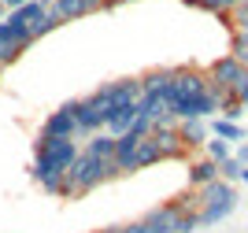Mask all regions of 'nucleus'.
Instances as JSON below:
<instances>
[{"instance_id":"obj_7","label":"nucleus","mask_w":248,"mask_h":233,"mask_svg":"<svg viewBox=\"0 0 248 233\" xmlns=\"http://www.w3.org/2000/svg\"><path fill=\"white\" fill-rule=\"evenodd\" d=\"M71 108V119H74V130L78 137H93V133H104V115L93 108L89 96H78V100H67Z\"/></svg>"},{"instance_id":"obj_2","label":"nucleus","mask_w":248,"mask_h":233,"mask_svg":"<svg viewBox=\"0 0 248 233\" xmlns=\"http://www.w3.org/2000/svg\"><path fill=\"white\" fill-rule=\"evenodd\" d=\"M111 178H119V174H115V163H100V159H93V155L78 152V159L67 167V182H63V200H74V196L93 193L96 185L111 182Z\"/></svg>"},{"instance_id":"obj_26","label":"nucleus","mask_w":248,"mask_h":233,"mask_svg":"<svg viewBox=\"0 0 248 233\" xmlns=\"http://www.w3.org/2000/svg\"><path fill=\"white\" fill-rule=\"evenodd\" d=\"M4 4V11H15V8H22V4H30V0H0Z\"/></svg>"},{"instance_id":"obj_22","label":"nucleus","mask_w":248,"mask_h":233,"mask_svg":"<svg viewBox=\"0 0 248 233\" xmlns=\"http://www.w3.org/2000/svg\"><path fill=\"white\" fill-rule=\"evenodd\" d=\"M230 26H233V30H241V33H248V0L230 11Z\"/></svg>"},{"instance_id":"obj_9","label":"nucleus","mask_w":248,"mask_h":233,"mask_svg":"<svg viewBox=\"0 0 248 233\" xmlns=\"http://www.w3.org/2000/svg\"><path fill=\"white\" fill-rule=\"evenodd\" d=\"M148 137L159 144L163 159H186V144H182V137H178V122H159V126H152Z\"/></svg>"},{"instance_id":"obj_19","label":"nucleus","mask_w":248,"mask_h":233,"mask_svg":"<svg viewBox=\"0 0 248 233\" xmlns=\"http://www.w3.org/2000/svg\"><path fill=\"white\" fill-rule=\"evenodd\" d=\"M204 152H207V159H215V163H222V159H230V144L226 141H218V137H211V141H204Z\"/></svg>"},{"instance_id":"obj_18","label":"nucleus","mask_w":248,"mask_h":233,"mask_svg":"<svg viewBox=\"0 0 248 233\" xmlns=\"http://www.w3.org/2000/svg\"><path fill=\"white\" fill-rule=\"evenodd\" d=\"M230 56H233L237 63H245V67H248V33L233 30V37H230Z\"/></svg>"},{"instance_id":"obj_23","label":"nucleus","mask_w":248,"mask_h":233,"mask_svg":"<svg viewBox=\"0 0 248 233\" xmlns=\"http://www.w3.org/2000/svg\"><path fill=\"white\" fill-rule=\"evenodd\" d=\"M233 96H237V100H241V104H245V108H248V78L241 81L237 89H233Z\"/></svg>"},{"instance_id":"obj_4","label":"nucleus","mask_w":248,"mask_h":233,"mask_svg":"<svg viewBox=\"0 0 248 233\" xmlns=\"http://www.w3.org/2000/svg\"><path fill=\"white\" fill-rule=\"evenodd\" d=\"M89 100H93V108L104 115V122H108L111 111H119L123 104H137V100H141V81H137V78L108 81V85H100L96 93H89Z\"/></svg>"},{"instance_id":"obj_1","label":"nucleus","mask_w":248,"mask_h":233,"mask_svg":"<svg viewBox=\"0 0 248 233\" xmlns=\"http://www.w3.org/2000/svg\"><path fill=\"white\" fill-rule=\"evenodd\" d=\"M78 152H82L78 141H48V137H37V144H33V163H30V178L41 185L48 196H60L63 200L67 167L78 159Z\"/></svg>"},{"instance_id":"obj_5","label":"nucleus","mask_w":248,"mask_h":233,"mask_svg":"<svg viewBox=\"0 0 248 233\" xmlns=\"http://www.w3.org/2000/svg\"><path fill=\"white\" fill-rule=\"evenodd\" d=\"M207 93V71H197V67H170V85H167V111L182 100H193Z\"/></svg>"},{"instance_id":"obj_30","label":"nucleus","mask_w":248,"mask_h":233,"mask_svg":"<svg viewBox=\"0 0 248 233\" xmlns=\"http://www.w3.org/2000/svg\"><path fill=\"white\" fill-rule=\"evenodd\" d=\"M0 71H4V67H0Z\"/></svg>"},{"instance_id":"obj_17","label":"nucleus","mask_w":248,"mask_h":233,"mask_svg":"<svg viewBox=\"0 0 248 233\" xmlns=\"http://www.w3.org/2000/svg\"><path fill=\"white\" fill-rule=\"evenodd\" d=\"M218 115H222V119H230V122H237L241 115H245V104H241L233 93H222V96H218Z\"/></svg>"},{"instance_id":"obj_15","label":"nucleus","mask_w":248,"mask_h":233,"mask_svg":"<svg viewBox=\"0 0 248 233\" xmlns=\"http://www.w3.org/2000/svg\"><path fill=\"white\" fill-rule=\"evenodd\" d=\"M155 163H163L159 144H155L152 137H141V141H137V152H134V171H145V167H155Z\"/></svg>"},{"instance_id":"obj_12","label":"nucleus","mask_w":248,"mask_h":233,"mask_svg":"<svg viewBox=\"0 0 248 233\" xmlns=\"http://www.w3.org/2000/svg\"><path fill=\"white\" fill-rule=\"evenodd\" d=\"M178 137H182V144H186V152H189V148H204L207 122L204 119H182V122H178Z\"/></svg>"},{"instance_id":"obj_3","label":"nucleus","mask_w":248,"mask_h":233,"mask_svg":"<svg viewBox=\"0 0 248 233\" xmlns=\"http://www.w3.org/2000/svg\"><path fill=\"white\" fill-rule=\"evenodd\" d=\"M197 196H200V211H197L200 226L222 222V218H230L233 207H237V189L230 182H222V178L211 182V185H204V189H197Z\"/></svg>"},{"instance_id":"obj_14","label":"nucleus","mask_w":248,"mask_h":233,"mask_svg":"<svg viewBox=\"0 0 248 233\" xmlns=\"http://www.w3.org/2000/svg\"><path fill=\"white\" fill-rule=\"evenodd\" d=\"M141 93L145 96H167V85H170V67H159V71H148V74H141ZM167 104V100H163Z\"/></svg>"},{"instance_id":"obj_20","label":"nucleus","mask_w":248,"mask_h":233,"mask_svg":"<svg viewBox=\"0 0 248 233\" xmlns=\"http://www.w3.org/2000/svg\"><path fill=\"white\" fill-rule=\"evenodd\" d=\"M241 171H245V163H237V159H233V155L218 163V178H222V182H230V185H233V182H237V178H241Z\"/></svg>"},{"instance_id":"obj_25","label":"nucleus","mask_w":248,"mask_h":233,"mask_svg":"<svg viewBox=\"0 0 248 233\" xmlns=\"http://www.w3.org/2000/svg\"><path fill=\"white\" fill-rule=\"evenodd\" d=\"M119 4H126V0H96V11H111V8H119Z\"/></svg>"},{"instance_id":"obj_29","label":"nucleus","mask_w":248,"mask_h":233,"mask_svg":"<svg viewBox=\"0 0 248 233\" xmlns=\"http://www.w3.org/2000/svg\"><path fill=\"white\" fill-rule=\"evenodd\" d=\"M237 182H245V185H248V167H245V171H241V178H237Z\"/></svg>"},{"instance_id":"obj_8","label":"nucleus","mask_w":248,"mask_h":233,"mask_svg":"<svg viewBox=\"0 0 248 233\" xmlns=\"http://www.w3.org/2000/svg\"><path fill=\"white\" fill-rule=\"evenodd\" d=\"M37 137H48V141H78V130H74V119H71V108L60 104V111H52L48 119L41 122V133Z\"/></svg>"},{"instance_id":"obj_6","label":"nucleus","mask_w":248,"mask_h":233,"mask_svg":"<svg viewBox=\"0 0 248 233\" xmlns=\"http://www.w3.org/2000/svg\"><path fill=\"white\" fill-rule=\"evenodd\" d=\"M245 78H248V67H245V63H237L233 56H218V60L207 67V89L215 93V96L233 93Z\"/></svg>"},{"instance_id":"obj_28","label":"nucleus","mask_w":248,"mask_h":233,"mask_svg":"<svg viewBox=\"0 0 248 233\" xmlns=\"http://www.w3.org/2000/svg\"><path fill=\"white\" fill-rule=\"evenodd\" d=\"M100 233H130V222H123V226H108V230H100Z\"/></svg>"},{"instance_id":"obj_11","label":"nucleus","mask_w":248,"mask_h":233,"mask_svg":"<svg viewBox=\"0 0 248 233\" xmlns=\"http://www.w3.org/2000/svg\"><path fill=\"white\" fill-rule=\"evenodd\" d=\"M218 182V163L207 159V155H200V159L189 163V189H204V185Z\"/></svg>"},{"instance_id":"obj_24","label":"nucleus","mask_w":248,"mask_h":233,"mask_svg":"<svg viewBox=\"0 0 248 233\" xmlns=\"http://www.w3.org/2000/svg\"><path fill=\"white\" fill-rule=\"evenodd\" d=\"M237 4H245V0H218V11H222V15H230Z\"/></svg>"},{"instance_id":"obj_16","label":"nucleus","mask_w":248,"mask_h":233,"mask_svg":"<svg viewBox=\"0 0 248 233\" xmlns=\"http://www.w3.org/2000/svg\"><path fill=\"white\" fill-rule=\"evenodd\" d=\"M211 133H215L218 141H245L248 133H245V126H241V122H230V119H215L211 122Z\"/></svg>"},{"instance_id":"obj_27","label":"nucleus","mask_w":248,"mask_h":233,"mask_svg":"<svg viewBox=\"0 0 248 233\" xmlns=\"http://www.w3.org/2000/svg\"><path fill=\"white\" fill-rule=\"evenodd\" d=\"M233 159H237V163H245V167H248V141L237 148V155H233Z\"/></svg>"},{"instance_id":"obj_21","label":"nucleus","mask_w":248,"mask_h":233,"mask_svg":"<svg viewBox=\"0 0 248 233\" xmlns=\"http://www.w3.org/2000/svg\"><path fill=\"white\" fill-rule=\"evenodd\" d=\"M56 26H60V19H56L52 11H45L41 19H37V26H33V30H30V41H41L45 33H52V30H56Z\"/></svg>"},{"instance_id":"obj_10","label":"nucleus","mask_w":248,"mask_h":233,"mask_svg":"<svg viewBox=\"0 0 248 233\" xmlns=\"http://www.w3.org/2000/svg\"><path fill=\"white\" fill-rule=\"evenodd\" d=\"M48 11L60 19V26H63V22H74V19L93 15V11H96V0H56Z\"/></svg>"},{"instance_id":"obj_13","label":"nucleus","mask_w":248,"mask_h":233,"mask_svg":"<svg viewBox=\"0 0 248 233\" xmlns=\"http://www.w3.org/2000/svg\"><path fill=\"white\" fill-rule=\"evenodd\" d=\"M82 152L93 155V159H100V163H111L115 159V137L111 133H93V137L82 144Z\"/></svg>"}]
</instances>
